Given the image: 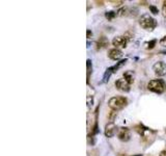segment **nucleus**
<instances>
[{"label": "nucleus", "instance_id": "obj_1", "mask_svg": "<svg viewBox=\"0 0 166 156\" xmlns=\"http://www.w3.org/2000/svg\"><path fill=\"white\" fill-rule=\"evenodd\" d=\"M139 25L142 27L143 29L147 31H153L157 27V21L152 17V16L147 15H142L139 19Z\"/></svg>", "mask_w": 166, "mask_h": 156}, {"label": "nucleus", "instance_id": "obj_2", "mask_svg": "<svg viewBox=\"0 0 166 156\" xmlns=\"http://www.w3.org/2000/svg\"><path fill=\"white\" fill-rule=\"evenodd\" d=\"M127 103H128L127 98L122 97V96L112 97V98L109 99V101H108L109 107H110L112 110H115V112L123 109V108L127 105Z\"/></svg>", "mask_w": 166, "mask_h": 156}, {"label": "nucleus", "instance_id": "obj_3", "mask_svg": "<svg viewBox=\"0 0 166 156\" xmlns=\"http://www.w3.org/2000/svg\"><path fill=\"white\" fill-rule=\"evenodd\" d=\"M147 89L153 93H156V94H162L166 89V84L162 79H154L149 82Z\"/></svg>", "mask_w": 166, "mask_h": 156}, {"label": "nucleus", "instance_id": "obj_4", "mask_svg": "<svg viewBox=\"0 0 166 156\" xmlns=\"http://www.w3.org/2000/svg\"><path fill=\"white\" fill-rule=\"evenodd\" d=\"M153 71L157 76H164L166 75V64L163 62H157L153 66Z\"/></svg>", "mask_w": 166, "mask_h": 156}, {"label": "nucleus", "instance_id": "obj_5", "mask_svg": "<svg viewBox=\"0 0 166 156\" xmlns=\"http://www.w3.org/2000/svg\"><path fill=\"white\" fill-rule=\"evenodd\" d=\"M115 87L120 92H124V93H128L130 91V84L126 79L120 78L117 79L115 81Z\"/></svg>", "mask_w": 166, "mask_h": 156}, {"label": "nucleus", "instance_id": "obj_6", "mask_svg": "<svg viewBox=\"0 0 166 156\" xmlns=\"http://www.w3.org/2000/svg\"><path fill=\"white\" fill-rule=\"evenodd\" d=\"M128 44V39L126 37L120 35V37H116L112 40V45L115 46V48H126Z\"/></svg>", "mask_w": 166, "mask_h": 156}, {"label": "nucleus", "instance_id": "obj_7", "mask_svg": "<svg viewBox=\"0 0 166 156\" xmlns=\"http://www.w3.org/2000/svg\"><path fill=\"white\" fill-rule=\"evenodd\" d=\"M108 56L109 58L112 60H120L123 58V56H124V54H123V52L120 50V49L117 48H113V49H110L108 52Z\"/></svg>", "mask_w": 166, "mask_h": 156}, {"label": "nucleus", "instance_id": "obj_8", "mask_svg": "<svg viewBox=\"0 0 166 156\" xmlns=\"http://www.w3.org/2000/svg\"><path fill=\"white\" fill-rule=\"evenodd\" d=\"M118 139L122 142H128L131 139V133H130V130L128 129L127 127H123L120 128V131H118Z\"/></svg>", "mask_w": 166, "mask_h": 156}, {"label": "nucleus", "instance_id": "obj_9", "mask_svg": "<svg viewBox=\"0 0 166 156\" xmlns=\"http://www.w3.org/2000/svg\"><path fill=\"white\" fill-rule=\"evenodd\" d=\"M105 135H106L107 137H112L114 136V134L116 133V126L114 123H108L106 126H105Z\"/></svg>", "mask_w": 166, "mask_h": 156}, {"label": "nucleus", "instance_id": "obj_10", "mask_svg": "<svg viewBox=\"0 0 166 156\" xmlns=\"http://www.w3.org/2000/svg\"><path fill=\"white\" fill-rule=\"evenodd\" d=\"M135 130L137 131V132L139 133V134L141 135V136H143V137H147V135H151V133H155V131H153L151 130L150 128H147V127H144L143 125H137L135 127Z\"/></svg>", "mask_w": 166, "mask_h": 156}, {"label": "nucleus", "instance_id": "obj_11", "mask_svg": "<svg viewBox=\"0 0 166 156\" xmlns=\"http://www.w3.org/2000/svg\"><path fill=\"white\" fill-rule=\"evenodd\" d=\"M124 79L129 82V84H131V83L134 82V74L132 71H127L124 73Z\"/></svg>", "mask_w": 166, "mask_h": 156}, {"label": "nucleus", "instance_id": "obj_12", "mask_svg": "<svg viewBox=\"0 0 166 156\" xmlns=\"http://www.w3.org/2000/svg\"><path fill=\"white\" fill-rule=\"evenodd\" d=\"M128 62V60H120V62H118V63H116V65L115 66H113V67H111V70H112V72H116L120 68H122L123 66L126 65V63Z\"/></svg>", "mask_w": 166, "mask_h": 156}, {"label": "nucleus", "instance_id": "obj_13", "mask_svg": "<svg viewBox=\"0 0 166 156\" xmlns=\"http://www.w3.org/2000/svg\"><path fill=\"white\" fill-rule=\"evenodd\" d=\"M113 73L111 70V68H108V69L106 70V72H105L104 74V78H103V82H107V81L109 80V78H110L111 74Z\"/></svg>", "mask_w": 166, "mask_h": 156}, {"label": "nucleus", "instance_id": "obj_14", "mask_svg": "<svg viewBox=\"0 0 166 156\" xmlns=\"http://www.w3.org/2000/svg\"><path fill=\"white\" fill-rule=\"evenodd\" d=\"M128 13H129V8H128L127 6H125V8H120L116 14H117V16H127Z\"/></svg>", "mask_w": 166, "mask_h": 156}, {"label": "nucleus", "instance_id": "obj_15", "mask_svg": "<svg viewBox=\"0 0 166 156\" xmlns=\"http://www.w3.org/2000/svg\"><path fill=\"white\" fill-rule=\"evenodd\" d=\"M105 46H107V41L105 38H102V39L98 42V49L103 48V47H105Z\"/></svg>", "mask_w": 166, "mask_h": 156}, {"label": "nucleus", "instance_id": "obj_16", "mask_svg": "<svg viewBox=\"0 0 166 156\" xmlns=\"http://www.w3.org/2000/svg\"><path fill=\"white\" fill-rule=\"evenodd\" d=\"M115 16H117V14H116L115 12H113V11H110V12H107L106 14H105V17H106L108 20H112Z\"/></svg>", "mask_w": 166, "mask_h": 156}, {"label": "nucleus", "instance_id": "obj_17", "mask_svg": "<svg viewBox=\"0 0 166 156\" xmlns=\"http://www.w3.org/2000/svg\"><path fill=\"white\" fill-rule=\"evenodd\" d=\"M156 43H157L156 40H153V41H151V42L147 43V49H153L155 47V45H156Z\"/></svg>", "mask_w": 166, "mask_h": 156}, {"label": "nucleus", "instance_id": "obj_18", "mask_svg": "<svg viewBox=\"0 0 166 156\" xmlns=\"http://www.w3.org/2000/svg\"><path fill=\"white\" fill-rule=\"evenodd\" d=\"M150 10H151V12L154 14V15H157V14L159 13L158 8H157L156 6H154V5H150Z\"/></svg>", "mask_w": 166, "mask_h": 156}, {"label": "nucleus", "instance_id": "obj_19", "mask_svg": "<svg viewBox=\"0 0 166 156\" xmlns=\"http://www.w3.org/2000/svg\"><path fill=\"white\" fill-rule=\"evenodd\" d=\"M116 117V112L115 110H112V112H110V115H109V120L110 121H113V119Z\"/></svg>", "mask_w": 166, "mask_h": 156}, {"label": "nucleus", "instance_id": "obj_20", "mask_svg": "<svg viewBox=\"0 0 166 156\" xmlns=\"http://www.w3.org/2000/svg\"><path fill=\"white\" fill-rule=\"evenodd\" d=\"M160 45L163 47H166V35L165 37H163L162 39L160 40Z\"/></svg>", "mask_w": 166, "mask_h": 156}, {"label": "nucleus", "instance_id": "obj_21", "mask_svg": "<svg viewBox=\"0 0 166 156\" xmlns=\"http://www.w3.org/2000/svg\"><path fill=\"white\" fill-rule=\"evenodd\" d=\"M162 13H163V16L166 18V1H164L163 3V6H162Z\"/></svg>", "mask_w": 166, "mask_h": 156}, {"label": "nucleus", "instance_id": "obj_22", "mask_svg": "<svg viewBox=\"0 0 166 156\" xmlns=\"http://www.w3.org/2000/svg\"><path fill=\"white\" fill-rule=\"evenodd\" d=\"M159 156H166V149L165 150H162L160 152V154H159Z\"/></svg>", "mask_w": 166, "mask_h": 156}, {"label": "nucleus", "instance_id": "obj_23", "mask_svg": "<svg viewBox=\"0 0 166 156\" xmlns=\"http://www.w3.org/2000/svg\"><path fill=\"white\" fill-rule=\"evenodd\" d=\"M90 35H93V32H90V30H87V39H90Z\"/></svg>", "mask_w": 166, "mask_h": 156}, {"label": "nucleus", "instance_id": "obj_24", "mask_svg": "<svg viewBox=\"0 0 166 156\" xmlns=\"http://www.w3.org/2000/svg\"><path fill=\"white\" fill-rule=\"evenodd\" d=\"M110 2H112V3H116V5H118V3H120V4L124 3L123 1H110Z\"/></svg>", "mask_w": 166, "mask_h": 156}, {"label": "nucleus", "instance_id": "obj_25", "mask_svg": "<svg viewBox=\"0 0 166 156\" xmlns=\"http://www.w3.org/2000/svg\"><path fill=\"white\" fill-rule=\"evenodd\" d=\"M133 156H142V154H137V155H133Z\"/></svg>", "mask_w": 166, "mask_h": 156}]
</instances>
